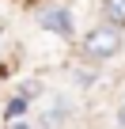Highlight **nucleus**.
I'll use <instances>...</instances> for the list:
<instances>
[{
	"instance_id": "1",
	"label": "nucleus",
	"mask_w": 125,
	"mask_h": 129,
	"mask_svg": "<svg viewBox=\"0 0 125 129\" xmlns=\"http://www.w3.org/2000/svg\"><path fill=\"white\" fill-rule=\"evenodd\" d=\"M121 46H125V38H121V30H117L114 23L91 27V30L84 34V53H87L91 61H110V57L121 53Z\"/></svg>"
},
{
	"instance_id": "2",
	"label": "nucleus",
	"mask_w": 125,
	"mask_h": 129,
	"mask_svg": "<svg viewBox=\"0 0 125 129\" xmlns=\"http://www.w3.org/2000/svg\"><path fill=\"white\" fill-rule=\"evenodd\" d=\"M38 23H42V30H49V34H61V38H72V15L65 12V8H46L42 15H38Z\"/></svg>"
},
{
	"instance_id": "3",
	"label": "nucleus",
	"mask_w": 125,
	"mask_h": 129,
	"mask_svg": "<svg viewBox=\"0 0 125 129\" xmlns=\"http://www.w3.org/2000/svg\"><path fill=\"white\" fill-rule=\"evenodd\" d=\"M102 12L114 27H125V0H102Z\"/></svg>"
},
{
	"instance_id": "5",
	"label": "nucleus",
	"mask_w": 125,
	"mask_h": 129,
	"mask_svg": "<svg viewBox=\"0 0 125 129\" xmlns=\"http://www.w3.org/2000/svg\"><path fill=\"white\" fill-rule=\"evenodd\" d=\"M117 129H125V103L117 106Z\"/></svg>"
},
{
	"instance_id": "4",
	"label": "nucleus",
	"mask_w": 125,
	"mask_h": 129,
	"mask_svg": "<svg viewBox=\"0 0 125 129\" xmlns=\"http://www.w3.org/2000/svg\"><path fill=\"white\" fill-rule=\"evenodd\" d=\"M23 110H27V99H12L8 103V118H19Z\"/></svg>"
}]
</instances>
